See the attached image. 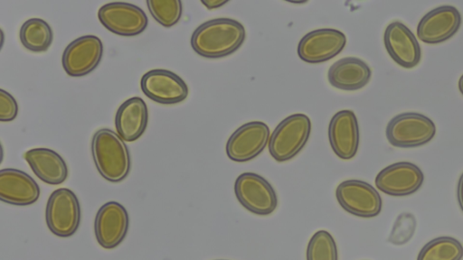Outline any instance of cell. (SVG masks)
Segmentation results:
<instances>
[{
  "instance_id": "obj_1",
  "label": "cell",
  "mask_w": 463,
  "mask_h": 260,
  "mask_svg": "<svg viewBox=\"0 0 463 260\" xmlns=\"http://www.w3.org/2000/svg\"><path fill=\"white\" fill-rule=\"evenodd\" d=\"M243 24L232 18L221 17L201 23L192 33L193 50L207 59H219L235 52L244 42Z\"/></svg>"
},
{
  "instance_id": "obj_2",
  "label": "cell",
  "mask_w": 463,
  "mask_h": 260,
  "mask_svg": "<svg viewBox=\"0 0 463 260\" xmlns=\"http://www.w3.org/2000/svg\"><path fill=\"white\" fill-rule=\"evenodd\" d=\"M95 166L99 174L110 182L127 178L131 167L130 153L125 141L108 128L97 130L90 144Z\"/></svg>"
},
{
  "instance_id": "obj_3",
  "label": "cell",
  "mask_w": 463,
  "mask_h": 260,
  "mask_svg": "<svg viewBox=\"0 0 463 260\" xmlns=\"http://www.w3.org/2000/svg\"><path fill=\"white\" fill-rule=\"evenodd\" d=\"M311 132L309 117L293 114L279 123L269 140V152L279 162L295 157L306 145Z\"/></svg>"
},
{
  "instance_id": "obj_4",
  "label": "cell",
  "mask_w": 463,
  "mask_h": 260,
  "mask_svg": "<svg viewBox=\"0 0 463 260\" xmlns=\"http://www.w3.org/2000/svg\"><path fill=\"white\" fill-rule=\"evenodd\" d=\"M436 134L434 122L428 116L415 112H406L393 116L387 124L385 135L395 147L411 148L429 143Z\"/></svg>"
},
{
  "instance_id": "obj_5",
  "label": "cell",
  "mask_w": 463,
  "mask_h": 260,
  "mask_svg": "<svg viewBox=\"0 0 463 260\" xmlns=\"http://www.w3.org/2000/svg\"><path fill=\"white\" fill-rule=\"evenodd\" d=\"M45 220L50 231L60 237H69L79 228L80 206L75 193L67 188L52 192L45 208Z\"/></svg>"
},
{
  "instance_id": "obj_6",
  "label": "cell",
  "mask_w": 463,
  "mask_h": 260,
  "mask_svg": "<svg viewBox=\"0 0 463 260\" xmlns=\"http://www.w3.org/2000/svg\"><path fill=\"white\" fill-rule=\"evenodd\" d=\"M234 193L240 204L256 215H269L278 206V196L272 185L255 172L240 174L234 182Z\"/></svg>"
},
{
  "instance_id": "obj_7",
  "label": "cell",
  "mask_w": 463,
  "mask_h": 260,
  "mask_svg": "<svg viewBox=\"0 0 463 260\" xmlns=\"http://www.w3.org/2000/svg\"><path fill=\"white\" fill-rule=\"evenodd\" d=\"M335 197L346 212L360 218H373L382 210L383 201L379 192L364 181H342L336 187Z\"/></svg>"
},
{
  "instance_id": "obj_8",
  "label": "cell",
  "mask_w": 463,
  "mask_h": 260,
  "mask_svg": "<svg viewBox=\"0 0 463 260\" xmlns=\"http://www.w3.org/2000/svg\"><path fill=\"white\" fill-rule=\"evenodd\" d=\"M100 23L109 32L120 36H136L143 32L148 18L139 6L126 2H111L98 11Z\"/></svg>"
},
{
  "instance_id": "obj_9",
  "label": "cell",
  "mask_w": 463,
  "mask_h": 260,
  "mask_svg": "<svg viewBox=\"0 0 463 260\" xmlns=\"http://www.w3.org/2000/svg\"><path fill=\"white\" fill-rule=\"evenodd\" d=\"M103 55V43L96 35H82L64 49L61 64L71 77H82L94 70Z\"/></svg>"
},
{
  "instance_id": "obj_10",
  "label": "cell",
  "mask_w": 463,
  "mask_h": 260,
  "mask_svg": "<svg viewBox=\"0 0 463 260\" xmlns=\"http://www.w3.org/2000/svg\"><path fill=\"white\" fill-rule=\"evenodd\" d=\"M269 136L270 131L266 123H245L228 138L226 154L229 159L238 162L252 160L265 149Z\"/></svg>"
},
{
  "instance_id": "obj_11",
  "label": "cell",
  "mask_w": 463,
  "mask_h": 260,
  "mask_svg": "<svg viewBox=\"0 0 463 260\" xmlns=\"http://www.w3.org/2000/svg\"><path fill=\"white\" fill-rule=\"evenodd\" d=\"M345 44L346 36L343 32L334 28H319L300 39L298 55L307 63H321L338 55Z\"/></svg>"
},
{
  "instance_id": "obj_12",
  "label": "cell",
  "mask_w": 463,
  "mask_h": 260,
  "mask_svg": "<svg viewBox=\"0 0 463 260\" xmlns=\"http://www.w3.org/2000/svg\"><path fill=\"white\" fill-rule=\"evenodd\" d=\"M140 88L149 99L163 105L180 103L189 93L188 86L181 77L164 69L146 72L140 79Z\"/></svg>"
},
{
  "instance_id": "obj_13",
  "label": "cell",
  "mask_w": 463,
  "mask_h": 260,
  "mask_svg": "<svg viewBox=\"0 0 463 260\" xmlns=\"http://www.w3.org/2000/svg\"><path fill=\"white\" fill-rule=\"evenodd\" d=\"M424 175L416 164L399 162L381 170L375 177L378 190L391 196H407L416 192L422 185Z\"/></svg>"
},
{
  "instance_id": "obj_14",
  "label": "cell",
  "mask_w": 463,
  "mask_h": 260,
  "mask_svg": "<svg viewBox=\"0 0 463 260\" xmlns=\"http://www.w3.org/2000/svg\"><path fill=\"white\" fill-rule=\"evenodd\" d=\"M129 225L127 209L117 201H109L98 210L94 220L95 237L103 248L112 249L125 238Z\"/></svg>"
},
{
  "instance_id": "obj_15",
  "label": "cell",
  "mask_w": 463,
  "mask_h": 260,
  "mask_svg": "<svg viewBox=\"0 0 463 260\" xmlns=\"http://www.w3.org/2000/svg\"><path fill=\"white\" fill-rule=\"evenodd\" d=\"M461 21V14L455 6H438L420 20L417 36L425 43H440L451 38L458 31Z\"/></svg>"
},
{
  "instance_id": "obj_16",
  "label": "cell",
  "mask_w": 463,
  "mask_h": 260,
  "mask_svg": "<svg viewBox=\"0 0 463 260\" xmlns=\"http://www.w3.org/2000/svg\"><path fill=\"white\" fill-rule=\"evenodd\" d=\"M383 43L390 57L399 66L411 69L420 63V43L411 29L402 22L394 21L387 25Z\"/></svg>"
},
{
  "instance_id": "obj_17",
  "label": "cell",
  "mask_w": 463,
  "mask_h": 260,
  "mask_svg": "<svg viewBox=\"0 0 463 260\" xmlns=\"http://www.w3.org/2000/svg\"><path fill=\"white\" fill-rule=\"evenodd\" d=\"M359 125L355 114L349 109L336 112L328 125V140L340 159L350 160L359 147Z\"/></svg>"
},
{
  "instance_id": "obj_18",
  "label": "cell",
  "mask_w": 463,
  "mask_h": 260,
  "mask_svg": "<svg viewBox=\"0 0 463 260\" xmlns=\"http://www.w3.org/2000/svg\"><path fill=\"white\" fill-rule=\"evenodd\" d=\"M40 188L26 172L14 168L0 171V200L3 202L27 206L38 200Z\"/></svg>"
},
{
  "instance_id": "obj_19",
  "label": "cell",
  "mask_w": 463,
  "mask_h": 260,
  "mask_svg": "<svg viewBox=\"0 0 463 260\" xmlns=\"http://www.w3.org/2000/svg\"><path fill=\"white\" fill-rule=\"evenodd\" d=\"M369 65L356 57H345L334 62L328 71L327 79L335 88L346 91L358 90L371 79Z\"/></svg>"
},
{
  "instance_id": "obj_20",
  "label": "cell",
  "mask_w": 463,
  "mask_h": 260,
  "mask_svg": "<svg viewBox=\"0 0 463 260\" xmlns=\"http://www.w3.org/2000/svg\"><path fill=\"white\" fill-rule=\"evenodd\" d=\"M148 122V109L139 97L125 100L115 116L117 134L125 142H134L145 133Z\"/></svg>"
},
{
  "instance_id": "obj_21",
  "label": "cell",
  "mask_w": 463,
  "mask_h": 260,
  "mask_svg": "<svg viewBox=\"0 0 463 260\" xmlns=\"http://www.w3.org/2000/svg\"><path fill=\"white\" fill-rule=\"evenodd\" d=\"M34 174L43 181L58 185L68 177V167L64 159L49 148H33L24 154Z\"/></svg>"
},
{
  "instance_id": "obj_22",
  "label": "cell",
  "mask_w": 463,
  "mask_h": 260,
  "mask_svg": "<svg viewBox=\"0 0 463 260\" xmlns=\"http://www.w3.org/2000/svg\"><path fill=\"white\" fill-rule=\"evenodd\" d=\"M22 45L33 52L46 51L52 45L53 32L49 23L41 18L26 20L19 31Z\"/></svg>"
},
{
  "instance_id": "obj_23",
  "label": "cell",
  "mask_w": 463,
  "mask_h": 260,
  "mask_svg": "<svg viewBox=\"0 0 463 260\" xmlns=\"http://www.w3.org/2000/svg\"><path fill=\"white\" fill-rule=\"evenodd\" d=\"M463 246L451 237H439L426 243L420 250L417 260H461Z\"/></svg>"
},
{
  "instance_id": "obj_24",
  "label": "cell",
  "mask_w": 463,
  "mask_h": 260,
  "mask_svg": "<svg viewBox=\"0 0 463 260\" xmlns=\"http://www.w3.org/2000/svg\"><path fill=\"white\" fill-rule=\"evenodd\" d=\"M307 260H338L337 246L326 230L317 231L307 247Z\"/></svg>"
},
{
  "instance_id": "obj_25",
  "label": "cell",
  "mask_w": 463,
  "mask_h": 260,
  "mask_svg": "<svg viewBox=\"0 0 463 260\" xmlns=\"http://www.w3.org/2000/svg\"><path fill=\"white\" fill-rule=\"evenodd\" d=\"M146 4L154 19L164 27L176 24L182 16L180 0H147Z\"/></svg>"
},
{
  "instance_id": "obj_26",
  "label": "cell",
  "mask_w": 463,
  "mask_h": 260,
  "mask_svg": "<svg viewBox=\"0 0 463 260\" xmlns=\"http://www.w3.org/2000/svg\"><path fill=\"white\" fill-rule=\"evenodd\" d=\"M417 222L413 214L403 212L400 214L391 230L388 242L395 246L406 244L413 237Z\"/></svg>"
},
{
  "instance_id": "obj_27",
  "label": "cell",
  "mask_w": 463,
  "mask_h": 260,
  "mask_svg": "<svg viewBox=\"0 0 463 260\" xmlns=\"http://www.w3.org/2000/svg\"><path fill=\"white\" fill-rule=\"evenodd\" d=\"M18 114V104L16 99L7 91L0 89V121L10 122Z\"/></svg>"
},
{
  "instance_id": "obj_28",
  "label": "cell",
  "mask_w": 463,
  "mask_h": 260,
  "mask_svg": "<svg viewBox=\"0 0 463 260\" xmlns=\"http://www.w3.org/2000/svg\"><path fill=\"white\" fill-rule=\"evenodd\" d=\"M228 2L229 0H201V3L209 10L222 7Z\"/></svg>"
},
{
  "instance_id": "obj_29",
  "label": "cell",
  "mask_w": 463,
  "mask_h": 260,
  "mask_svg": "<svg viewBox=\"0 0 463 260\" xmlns=\"http://www.w3.org/2000/svg\"><path fill=\"white\" fill-rule=\"evenodd\" d=\"M457 199L458 205L463 211V172L461 173L457 187Z\"/></svg>"
},
{
  "instance_id": "obj_30",
  "label": "cell",
  "mask_w": 463,
  "mask_h": 260,
  "mask_svg": "<svg viewBox=\"0 0 463 260\" xmlns=\"http://www.w3.org/2000/svg\"><path fill=\"white\" fill-rule=\"evenodd\" d=\"M458 85V89H459L460 93L463 95V74L460 76Z\"/></svg>"
},
{
  "instance_id": "obj_31",
  "label": "cell",
  "mask_w": 463,
  "mask_h": 260,
  "mask_svg": "<svg viewBox=\"0 0 463 260\" xmlns=\"http://www.w3.org/2000/svg\"><path fill=\"white\" fill-rule=\"evenodd\" d=\"M288 1L290 3H293V4H305L307 2V1H290V0H288Z\"/></svg>"
},
{
  "instance_id": "obj_32",
  "label": "cell",
  "mask_w": 463,
  "mask_h": 260,
  "mask_svg": "<svg viewBox=\"0 0 463 260\" xmlns=\"http://www.w3.org/2000/svg\"><path fill=\"white\" fill-rule=\"evenodd\" d=\"M217 260H221V259H217Z\"/></svg>"
}]
</instances>
